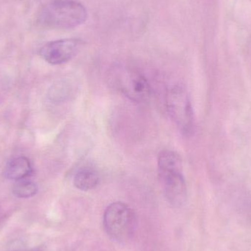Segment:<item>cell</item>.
Returning a JSON list of instances; mask_svg holds the SVG:
<instances>
[{
  "label": "cell",
  "mask_w": 251,
  "mask_h": 251,
  "mask_svg": "<svg viewBox=\"0 0 251 251\" xmlns=\"http://www.w3.org/2000/svg\"><path fill=\"white\" fill-rule=\"evenodd\" d=\"M158 175L166 200L174 207H180L187 199V185L182 174L179 155L165 150L158 156Z\"/></svg>",
  "instance_id": "obj_1"
},
{
  "label": "cell",
  "mask_w": 251,
  "mask_h": 251,
  "mask_svg": "<svg viewBox=\"0 0 251 251\" xmlns=\"http://www.w3.org/2000/svg\"><path fill=\"white\" fill-rule=\"evenodd\" d=\"M88 19L85 6L76 0H55L43 7L38 22L50 29H69L77 27Z\"/></svg>",
  "instance_id": "obj_2"
},
{
  "label": "cell",
  "mask_w": 251,
  "mask_h": 251,
  "mask_svg": "<svg viewBox=\"0 0 251 251\" xmlns=\"http://www.w3.org/2000/svg\"><path fill=\"white\" fill-rule=\"evenodd\" d=\"M104 229L113 240L126 242L134 234L137 226L135 212L123 202L107 206L103 218Z\"/></svg>",
  "instance_id": "obj_3"
},
{
  "label": "cell",
  "mask_w": 251,
  "mask_h": 251,
  "mask_svg": "<svg viewBox=\"0 0 251 251\" xmlns=\"http://www.w3.org/2000/svg\"><path fill=\"white\" fill-rule=\"evenodd\" d=\"M167 109L171 119L184 135H190L194 128V115L188 93L176 85L168 91Z\"/></svg>",
  "instance_id": "obj_4"
},
{
  "label": "cell",
  "mask_w": 251,
  "mask_h": 251,
  "mask_svg": "<svg viewBox=\"0 0 251 251\" xmlns=\"http://www.w3.org/2000/svg\"><path fill=\"white\" fill-rule=\"evenodd\" d=\"M115 86L131 101L146 102L151 96V87L144 75L136 69L124 68L114 74Z\"/></svg>",
  "instance_id": "obj_5"
},
{
  "label": "cell",
  "mask_w": 251,
  "mask_h": 251,
  "mask_svg": "<svg viewBox=\"0 0 251 251\" xmlns=\"http://www.w3.org/2000/svg\"><path fill=\"white\" fill-rule=\"evenodd\" d=\"M83 45V41L76 38L57 40L41 47L40 55L50 64L61 65L72 60Z\"/></svg>",
  "instance_id": "obj_6"
},
{
  "label": "cell",
  "mask_w": 251,
  "mask_h": 251,
  "mask_svg": "<svg viewBox=\"0 0 251 251\" xmlns=\"http://www.w3.org/2000/svg\"><path fill=\"white\" fill-rule=\"evenodd\" d=\"M30 161L25 156H19L9 161L4 169V177L7 179L20 181L32 174Z\"/></svg>",
  "instance_id": "obj_7"
},
{
  "label": "cell",
  "mask_w": 251,
  "mask_h": 251,
  "mask_svg": "<svg viewBox=\"0 0 251 251\" xmlns=\"http://www.w3.org/2000/svg\"><path fill=\"white\" fill-rule=\"evenodd\" d=\"M100 182V176L94 170L82 168L74 177V184L82 191H88L95 188Z\"/></svg>",
  "instance_id": "obj_8"
},
{
  "label": "cell",
  "mask_w": 251,
  "mask_h": 251,
  "mask_svg": "<svg viewBox=\"0 0 251 251\" xmlns=\"http://www.w3.org/2000/svg\"><path fill=\"white\" fill-rule=\"evenodd\" d=\"M38 188L36 184L32 181L20 180L13 185V193L16 197L20 199H29L33 197L38 193Z\"/></svg>",
  "instance_id": "obj_9"
}]
</instances>
